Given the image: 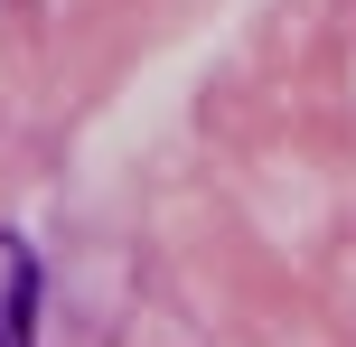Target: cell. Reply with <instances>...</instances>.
Masks as SVG:
<instances>
[{
	"mask_svg": "<svg viewBox=\"0 0 356 347\" xmlns=\"http://www.w3.org/2000/svg\"><path fill=\"white\" fill-rule=\"evenodd\" d=\"M0 347H38V254L0 235Z\"/></svg>",
	"mask_w": 356,
	"mask_h": 347,
	"instance_id": "1",
	"label": "cell"
}]
</instances>
